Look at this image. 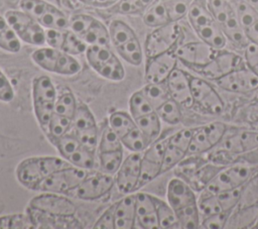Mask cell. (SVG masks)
<instances>
[{
	"instance_id": "cell-41",
	"label": "cell",
	"mask_w": 258,
	"mask_h": 229,
	"mask_svg": "<svg viewBox=\"0 0 258 229\" xmlns=\"http://www.w3.org/2000/svg\"><path fill=\"white\" fill-rule=\"evenodd\" d=\"M72 122L73 119L53 112L48 124V128L45 132L47 137H59L64 135L70 131V129H72Z\"/></svg>"
},
{
	"instance_id": "cell-34",
	"label": "cell",
	"mask_w": 258,
	"mask_h": 229,
	"mask_svg": "<svg viewBox=\"0 0 258 229\" xmlns=\"http://www.w3.org/2000/svg\"><path fill=\"white\" fill-rule=\"evenodd\" d=\"M178 224L183 229H196L201 225V214L198 208V203L185 206L175 211Z\"/></svg>"
},
{
	"instance_id": "cell-37",
	"label": "cell",
	"mask_w": 258,
	"mask_h": 229,
	"mask_svg": "<svg viewBox=\"0 0 258 229\" xmlns=\"http://www.w3.org/2000/svg\"><path fill=\"white\" fill-rule=\"evenodd\" d=\"M155 112L159 118L167 124L176 125L181 121L180 105L171 98L166 100L160 107L155 110Z\"/></svg>"
},
{
	"instance_id": "cell-40",
	"label": "cell",
	"mask_w": 258,
	"mask_h": 229,
	"mask_svg": "<svg viewBox=\"0 0 258 229\" xmlns=\"http://www.w3.org/2000/svg\"><path fill=\"white\" fill-rule=\"evenodd\" d=\"M31 229L36 225L31 216L24 214L7 215L0 217V229Z\"/></svg>"
},
{
	"instance_id": "cell-25",
	"label": "cell",
	"mask_w": 258,
	"mask_h": 229,
	"mask_svg": "<svg viewBox=\"0 0 258 229\" xmlns=\"http://www.w3.org/2000/svg\"><path fill=\"white\" fill-rule=\"evenodd\" d=\"M166 198L168 204L174 211L198 203L192 189L184 181L178 178H173L169 181L167 185Z\"/></svg>"
},
{
	"instance_id": "cell-6",
	"label": "cell",
	"mask_w": 258,
	"mask_h": 229,
	"mask_svg": "<svg viewBox=\"0 0 258 229\" xmlns=\"http://www.w3.org/2000/svg\"><path fill=\"white\" fill-rule=\"evenodd\" d=\"M85 55L91 68L101 77L111 81L124 79L125 70L109 45H88Z\"/></svg>"
},
{
	"instance_id": "cell-33",
	"label": "cell",
	"mask_w": 258,
	"mask_h": 229,
	"mask_svg": "<svg viewBox=\"0 0 258 229\" xmlns=\"http://www.w3.org/2000/svg\"><path fill=\"white\" fill-rule=\"evenodd\" d=\"M121 142L132 152H143L152 143L137 125L121 138Z\"/></svg>"
},
{
	"instance_id": "cell-4",
	"label": "cell",
	"mask_w": 258,
	"mask_h": 229,
	"mask_svg": "<svg viewBox=\"0 0 258 229\" xmlns=\"http://www.w3.org/2000/svg\"><path fill=\"white\" fill-rule=\"evenodd\" d=\"M31 59L44 71L63 76H74L82 69L81 63L74 55L50 46L34 50Z\"/></svg>"
},
{
	"instance_id": "cell-10",
	"label": "cell",
	"mask_w": 258,
	"mask_h": 229,
	"mask_svg": "<svg viewBox=\"0 0 258 229\" xmlns=\"http://www.w3.org/2000/svg\"><path fill=\"white\" fill-rule=\"evenodd\" d=\"M87 177L88 173L86 169L71 165L49 175L36 186L34 191L68 193L69 191L76 190Z\"/></svg>"
},
{
	"instance_id": "cell-31",
	"label": "cell",
	"mask_w": 258,
	"mask_h": 229,
	"mask_svg": "<svg viewBox=\"0 0 258 229\" xmlns=\"http://www.w3.org/2000/svg\"><path fill=\"white\" fill-rule=\"evenodd\" d=\"M137 127L145 134V136L151 141H155V139L159 136L161 131V123L160 118L155 111L141 116L137 119H134Z\"/></svg>"
},
{
	"instance_id": "cell-28",
	"label": "cell",
	"mask_w": 258,
	"mask_h": 229,
	"mask_svg": "<svg viewBox=\"0 0 258 229\" xmlns=\"http://www.w3.org/2000/svg\"><path fill=\"white\" fill-rule=\"evenodd\" d=\"M143 22L149 27H159L165 25L170 21L166 7L162 0H157L147 7L143 14Z\"/></svg>"
},
{
	"instance_id": "cell-47",
	"label": "cell",
	"mask_w": 258,
	"mask_h": 229,
	"mask_svg": "<svg viewBox=\"0 0 258 229\" xmlns=\"http://www.w3.org/2000/svg\"><path fill=\"white\" fill-rule=\"evenodd\" d=\"M77 107L78 104L75 96L72 93H64L55 101L54 113L73 119L76 114Z\"/></svg>"
},
{
	"instance_id": "cell-13",
	"label": "cell",
	"mask_w": 258,
	"mask_h": 229,
	"mask_svg": "<svg viewBox=\"0 0 258 229\" xmlns=\"http://www.w3.org/2000/svg\"><path fill=\"white\" fill-rule=\"evenodd\" d=\"M226 132L227 126L223 122H211L195 128L187 154H199L209 151L223 140Z\"/></svg>"
},
{
	"instance_id": "cell-23",
	"label": "cell",
	"mask_w": 258,
	"mask_h": 229,
	"mask_svg": "<svg viewBox=\"0 0 258 229\" xmlns=\"http://www.w3.org/2000/svg\"><path fill=\"white\" fill-rule=\"evenodd\" d=\"M166 87L171 99L180 106L189 108L194 105L190 89V77L179 69H174L166 80Z\"/></svg>"
},
{
	"instance_id": "cell-35",
	"label": "cell",
	"mask_w": 258,
	"mask_h": 229,
	"mask_svg": "<svg viewBox=\"0 0 258 229\" xmlns=\"http://www.w3.org/2000/svg\"><path fill=\"white\" fill-rule=\"evenodd\" d=\"M161 84H154V83H147L142 89L141 92L147 98V100L151 103L154 110L160 107L166 100L170 98L166 85Z\"/></svg>"
},
{
	"instance_id": "cell-22",
	"label": "cell",
	"mask_w": 258,
	"mask_h": 229,
	"mask_svg": "<svg viewBox=\"0 0 258 229\" xmlns=\"http://www.w3.org/2000/svg\"><path fill=\"white\" fill-rule=\"evenodd\" d=\"M115 181L112 175L96 174L87 177L76 189V195L79 199L93 201L102 198L110 192Z\"/></svg>"
},
{
	"instance_id": "cell-56",
	"label": "cell",
	"mask_w": 258,
	"mask_h": 229,
	"mask_svg": "<svg viewBox=\"0 0 258 229\" xmlns=\"http://www.w3.org/2000/svg\"><path fill=\"white\" fill-rule=\"evenodd\" d=\"M116 6L117 11L123 14H134L143 9L139 0H119Z\"/></svg>"
},
{
	"instance_id": "cell-29",
	"label": "cell",
	"mask_w": 258,
	"mask_h": 229,
	"mask_svg": "<svg viewBox=\"0 0 258 229\" xmlns=\"http://www.w3.org/2000/svg\"><path fill=\"white\" fill-rule=\"evenodd\" d=\"M152 198L156 208L159 228H162V229L177 228V227L180 228L177 217H176V213L173 210V208L168 204V202H165L155 196H152Z\"/></svg>"
},
{
	"instance_id": "cell-55",
	"label": "cell",
	"mask_w": 258,
	"mask_h": 229,
	"mask_svg": "<svg viewBox=\"0 0 258 229\" xmlns=\"http://www.w3.org/2000/svg\"><path fill=\"white\" fill-rule=\"evenodd\" d=\"M115 204L108 208L94 225L96 229H115Z\"/></svg>"
},
{
	"instance_id": "cell-54",
	"label": "cell",
	"mask_w": 258,
	"mask_h": 229,
	"mask_svg": "<svg viewBox=\"0 0 258 229\" xmlns=\"http://www.w3.org/2000/svg\"><path fill=\"white\" fill-rule=\"evenodd\" d=\"M244 58L247 68L258 76V45L249 42L244 48Z\"/></svg>"
},
{
	"instance_id": "cell-43",
	"label": "cell",
	"mask_w": 258,
	"mask_h": 229,
	"mask_svg": "<svg viewBox=\"0 0 258 229\" xmlns=\"http://www.w3.org/2000/svg\"><path fill=\"white\" fill-rule=\"evenodd\" d=\"M121 138L116 134V132L111 128V126H106L102 131L100 140L98 142L99 152H107L123 149Z\"/></svg>"
},
{
	"instance_id": "cell-8",
	"label": "cell",
	"mask_w": 258,
	"mask_h": 229,
	"mask_svg": "<svg viewBox=\"0 0 258 229\" xmlns=\"http://www.w3.org/2000/svg\"><path fill=\"white\" fill-rule=\"evenodd\" d=\"M4 17L20 40L32 45H43L45 43L44 27L23 10H8Z\"/></svg>"
},
{
	"instance_id": "cell-15",
	"label": "cell",
	"mask_w": 258,
	"mask_h": 229,
	"mask_svg": "<svg viewBox=\"0 0 258 229\" xmlns=\"http://www.w3.org/2000/svg\"><path fill=\"white\" fill-rule=\"evenodd\" d=\"M165 145L166 139L153 141L142 153L141 173L138 189L148 184L161 174Z\"/></svg>"
},
{
	"instance_id": "cell-46",
	"label": "cell",
	"mask_w": 258,
	"mask_h": 229,
	"mask_svg": "<svg viewBox=\"0 0 258 229\" xmlns=\"http://www.w3.org/2000/svg\"><path fill=\"white\" fill-rule=\"evenodd\" d=\"M87 47H88V44L81 37H79L76 33H74L69 28L67 29L64 39L60 48L61 50L72 55H77V54L85 53Z\"/></svg>"
},
{
	"instance_id": "cell-12",
	"label": "cell",
	"mask_w": 258,
	"mask_h": 229,
	"mask_svg": "<svg viewBox=\"0 0 258 229\" xmlns=\"http://www.w3.org/2000/svg\"><path fill=\"white\" fill-rule=\"evenodd\" d=\"M73 133L86 147L94 150L98 145V128L95 117L89 107L85 104H78L76 114L72 122Z\"/></svg>"
},
{
	"instance_id": "cell-52",
	"label": "cell",
	"mask_w": 258,
	"mask_h": 229,
	"mask_svg": "<svg viewBox=\"0 0 258 229\" xmlns=\"http://www.w3.org/2000/svg\"><path fill=\"white\" fill-rule=\"evenodd\" d=\"M194 135V129L191 128H183L171 135L169 138H167V141L182 150H184L186 153L188 151V147Z\"/></svg>"
},
{
	"instance_id": "cell-9",
	"label": "cell",
	"mask_w": 258,
	"mask_h": 229,
	"mask_svg": "<svg viewBox=\"0 0 258 229\" xmlns=\"http://www.w3.org/2000/svg\"><path fill=\"white\" fill-rule=\"evenodd\" d=\"M69 29L81 37L88 45H109V29L100 20L87 14H78L69 21Z\"/></svg>"
},
{
	"instance_id": "cell-17",
	"label": "cell",
	"mask_w": 258,
	"mask_h": 229,
	"mask_svg": "<svg viewBox=\"0 0 258 229\" xmlns=\"http://www.w3.org/2000/svg\"><path fill=\"white\" fill-rule=\"evenodd\" d=\"M142 152H132L121 163L117 170L116 184L120 193L130 194L138 190L141 173Z\"/></svg>"
},
{
	"instance_id": "cell-42",
	"label": "cell",
	"mask_w": 258,
	"mask_h": 229,
	"mask_svg": "<svg viewBox=\"0 0 258 229\" xmlns=\"http://www.w3.org/2000/svg\"><path fill=\"white\" fill-rule=\"evenodd\" d=\"M67 160L74 166H78L84 169H91L95 166L94 150L86 147L85 145H82Z\"/></svg>"
},
{
	"instance_id": "cell-57",
	"label": "cell",
	"mask_w": 258,
	"mask_h": 229,
	"mask_svg": "<svg viewBox=\"0 0 258 229\" xmlns=\"http://www.w3.org/2000/svg\"><path fill=\"white\" fill-rule=\"evenodd\" d=\"M14 98L13 88L7 77L0 70V101L10 102Z\"/></svg>"
},
{
	"instance_id": "cell-19",
	"label": "cell",
	"mask_w": 258,
	"mask_h": 229,
	"mask_svg": "<svg viewBox=\"0 0 258 229\" xmlns=\"http://www.w3.org/2000/svg\"><path fill=\"white\" fill-rule=\"evenodd\" d=\"M218 50L204 41L188 42L176 48L175 55L184 66L197 70L207 65Z\"/></svg>"
},
{
	"instance_id": "cell-20",
	"label": "cell",
	"mask_w": 258,
	"mask_h": 229,
	"mask_svg": "<svg viewBox=\"0 0 258 229\" xmlns=\"http://www.w3.org/2000/svg\"><path fill=\"white\" fill-rule=\"evenodd\" d=\"M29 207L55 216H74L77 211L76 205L71 200L49 192L34 197Z\"/></svg>"
},
{
	"instance_id": "cell-64",
	"label": "cell",
	"mask_w": 258,
	"mask_h": 229,
	"mask_svg": "<svg viewBox=\"0 0 258 229\" xmlns=\"http://www.w3.org/2000/svg\"><path fill=\"white\" fill-rule=\"evenodd\" d=\"M227 1H231V0H227Z\"/></svg>"
},
{
	"instance_id": "cell-53",
	"label": "cell",
	"mask_w": 258,
	"mask_h": 229,
	"mask_svg": "<svg viewBox=\"0 0 258 229\" xmlns=\"http://www.w3.org/2000/svg\"><path fill=\"white\" fill-rule=\"evenodd\" d=\"M67 29L45 28V43L53 48H61Z\"/></svg>"
},
{
	"instance_id": "cell-38",
	"label": "cell",
	"mask_w": 258,
	"mask_h": 229,
	"mask_svg": "<svg viewBox=\"0 0 258 229\" xmlns=\"http://www.w3.org/2000/svg\"><path fill=\"white\" fill-rule=\"evenodd\" d=\"M123 161V149L99 152V164L103 173L114 175L119 169Z\"/></svg>"
},
{
	"instance_id": "cell-3",
	"label": "cell",
	"mask_w": 258,
	"mask_h": 229,
	"mask_svg": "<svg viewBox=\"0 0 258 229\" xmlns=\"http://www.w3.org/2000/svg\"><path fill=\"white\" fill-rule=\"evenodd\" d=\"M110 41L118 54L132 66H140L143 51L134 30L122 20H113L109 25Z\"/></svg>"
},
{
	"instance_id": "cell-1",
	"label": "cell",
	"mask_w": 258,
	"mask_h": 229,
	"mask_svg": "<svg viewBox=\"0 0 258 229\" xmlns=\"http://www.w3.org/2000/svg\"><path fill=\"white\" fill-rule=\"evenodd\" d=\"M188 21L202 41L208 43L216 50L223 49L227 38L211 13L208 0H192L187 12Z\"/></svg>"
},
{
	"instance_id": "cell-44",
	"label": "cell",
	"mask_w": 258,
	"mask_h": 229,
	"mask_svg": "<svg viewBox=\"0 0 258 229\" xmlns=\"http://www.w3.org/2000/svg\"><path fill=\"white\" fill-rule=\"evenodd\" d=\"M187 155V153L182 150L181 148L169 143L166 139V145L165 150L163 154V162H162V168L161 174L168 171L172 167H174L177 163H179L184 157Z\"/></svg>"
},
{
	"instance_id": "cell-45",
	"label": "cell",
	"mask_w": 258,
	"mask_h": 229,
	"mask_svg": "<svg viewBox=\"0 0 258 229\" xmlns=\"http://www.w3.org/2000/svg\"><path fill=\"white\" fill-rule=\"evenodd\" d=\"M226 170L229 174L235 188L243 187V185H245L252 178L254 173V168L252 166L242 163H237L226 167Z\"/></svg>"
},
{
	"instance_id": "cell-39",
	"label": "cell",
	"mask_w": 258,
	"mask_h": 229,
	"mask_svg": "<svg viewBox=\"0 0 258 229\" xmlns=\"http://www.w3.org/2000/svg\"><path fill=\"white\" fill-rule=\"evenodd\" d=\"M129 109L133 119H137L141 116L147 115L154 110L151 103L147 100L141 90L133 93L129 100Z\"/></svg>"
},
{
	"instance_id": "cell-60",
	"label": "cell",
	"mask_w": 258,
	"mask_h": 229,
	"mask_svg": "<svg viewBox=\"0 0 258 229\" xmlns=\"http://www.w3.org/2000/svg\"><path fill=\"white\" fill-rule=\"evenodd\" d=\"M139 1H140L143 8H147L148 6H150L151 4H153L157 0H139Z\"/></svg>"
},
{
	"instance_id": "cell-59",
	"label": "cell",
	"mask_w": 258,
	"mask_h": 229,
	"mask_svg": "<svg viewBox=\"0 0 258 229\" xmlns=\"http://www.w3.org/2000/svg\"><path fill=\"white\" fill-rule=\"evenodd\" d=\"M118 1L119 0H96L94 6H97V7H109V6L117 4Z\"/></svg>"
},
{
	"instance_id": "cell-27",
	"label": "cell",
	"mask_w": 258,
	"mask_h": 229,
	"mask_svg": "<svg viewBox=\"0 0 258 229\" xmlns=\"http://www.w3.org/2000/svg\"><path fill=\"white\" fill-rule=\"evenodd\" d=\"M135 194L128 195L115 203V229H132L136 221Z\"/></svg>"
},
{
	"instance_id": "cell-51",
	"label": "cell",
	"mask_w": 258,
	"mask_h": 229,
	"mask_svg": "<svg viewBox=\"0 0 258 229\" xmlns=\"http://www.w3.org/2000/svg\"><path fill=\"white\" fill-rule=\"evenodd\" d=\"M232 211H221L212 216L203 218L201 225L206 229H222L228 224Z\"/></svg>"
},
{
	"instance_id": "cell-61",
	"label": "cell",
	"mask_w": 258,
	"mask_h": 229,
	"mask_svg": "<svg viewBox=\"0 0 258 229\" xmlns=\"http://www.w3.org/2000/svg\"><path fill=\"white\" fill-rule=\"evenodd\" d=\"M245 1L258 9V0H245Z\"/></svg>"
},
{
	"instance_id": "cell-32",
	"label": "cell",
	"mask_w": 258,
	"mask_h": 229,
	"mask_svg": "<svg viewBox=\"0 0 258 229\" xmlns=\"http://www.w3.org/2000/svg\"><path fill=\"white\" fill-rule=\"evenodd\" d=\"M48 139L66 160L83 145L73 132H68L59 137H48Z\"/></svg>"
},
{
	"instance_id": "cell-7",
	"label": "cell",
	"mask_w": 258,
	"mask_h": 229,
	"mask_svg": "<svg viewBox=\"0 0 258 229\" xmlns=\"http://www.w3.org/2000/svg\"><path fill=\"white\" fill-rule=\"evenodd\" d=\"M21 10L32 16L44 28L68 29V17L58 8L43 0H21Z\"/></svg>"
},
{
	"instance_id": "cell-24",
	"label": "cell",
	"mask_w": 258,
	"mask_h": 229,
	"mask_svg": "<svg viewBox=\"0 0 258 229\" xmlns=\"http://www.w3.org/2000/svg\"><path fill=\"white\" fill-rule=\"evenodd\" d=\"M223 148L231 153H245L258 148V131L237 129L222 140Z\"/></svg>"
},
{
	"instance_id": "cell-26",
	"label": "cell",
	"mask_w": 258,
	"mask_h": 229,
	"mask_svg": "<svg viewBox=\"0 0 258 229\" xmlns=\"http://www.w3.org/2000/svg\"><path fill=\"white\" fill-rule=\"evenodd\" d=\"M135 198L136 221L139 226L144 229L159 228L156 208L152 195L139 192L135 194Z\"/></svg>"
},
{
	"instance_id": "cell-49",
	"label": "cell",
	"mask_w": 258,
	"mask_h": 229,
	"mask_svg": "<svg viewBox=\"0 0 258 229\" xmlns=\"http://www.w3.org/2000/svg\"><path fill=\"white\" fill-rule=\"evenodd\" d=\"M166 7L171 22H176L187 15L189 1L188 0H162Z\"/></svg>"
},
{
	"instance_id": "cell-63",
	"label": "cell",
	"mask_w": 258,
	"mask_h": 229,
	"mask_svg": "<svg viewBox=\"0 0 258 229\" xmlns=\"http://www.w3.org/2000/svg\"><path fill=\"white\" fill-rule=\"evenodd\" d=\"M255 227H257V228H258V218H257V220H256V223H255Z\"/></svg>"
},
{
	"instance_id": "cell-62",
	"label": "cell",
	"mask_w": 258,
	"mask_h": 229,
	"mask_svg": "<svg viewBox=\"0 0 258 229\" xmlns=\"http://www.w3.org/2000/svg\"><path fill=\"white\" fill-rule=\"evenodd\" d=\"M79 1H81L85 4H89V5H94L96 2V0H79Z\"/></svg>"
},
{
	"instance_id": "cell-16",
	"label": "cell",
	"mask_w": 258,
	"mask_h": 229,
	"mask_svg": "<svg viewBox=\"0 0 258 229\" xmlns=\"http://www.w3.org/2000/svg\"><path fill=\"white\" fill-rule=\"evenodd\" d=\"M218 87L232 93H249L258 89V76L249 68H238L215 80Z\"/></svg>"
},
{
	"instance_id": "cell-50",
	"label": "cell",
	"mask_w": 258,
	"mask_h": 229,
	"mask_svg": "<svg viewBox=\"0 0 258 229\" xmlns=\"http://www.w3.org/2000/svg\"><path fill=\"white\" fill-rule=\"evenodd\" d=\"M242 195V187L234 188L225 192H222L217 196L218 201L224 211H233V209L240 203Z\"/></svg>"
},
{
	"instance_id": "cell-5",
	"label": "cell",
	"mask_w": 258,
	"mask_h": 229,
	"mask_svg": "<svg viewBox=\"0 0 258 229\" xmlns=\"http://www.w3.org/2000/svg\"><path fill=\"white\" fill-rule=\"evenodd\" d=\"M32 99L35 117L41 129L46 132L56 101L54 85L47 76H40L33 80Z\"/></svg>"
},
{
	"instance_id": "cell-18",
	"label": "cell",
	"mask_w": 258,
	"mask_h": 229,
	"mask_svg": "<svg viewBox=\"0 0 258 229\" xmlns=\"http://www.w3.org/2000/svg\"><path fill=\"white\" fill-rule=\"evenodd\" d=\"M243 60L235 52L227 50H218L215 56L204 67H201L196 72L213 81L225 76L226 74L241 68Z\"/></svg>"
},
{
	"instance_id": "cell-58",
	"label": "cell",
	"mask_w": 258,
	"mask_h": 229,
	"mask_svg": "<svg viewBox=\"0 0 258 229\" xmlns=\"http://www.w3.org/2000/svg\"><path fill=\"white\" fill-rule=\"evenodd\" d=\"M244 31L249 42L258 45V20L251 26L246 28Z\"/></svg>"
},
{
	"instance_id": "cell-48",
	"label": "cell",
	"mask_w": 258,
	"mask_h": 229,
	"mask_svg": "<svg viewBox=\"0 0 258 229\" xmlns=\"http://www.w3.org/2000/svg\"><path fill=\"white\" fill-rule=\"evenodd\" d=\"M198 208L202 216V219L217 214L221 211H224L221 208L217 196L207 193H205L204 196L201 197V199L198 201Z\"/></svg>"
},
{
	"instance_id": "cell-36",
	"label": "cell",
	"mask_w": 258,
	"mask_h": 229,
	"mask_svg": "<svg viewBox=\"0 0 258 229\" xmlns=\"http://www.w3.org/2000/svg\"><path fill=\"white\" fill-rule=\"evenodd\" d=\"M109 125L120 138L126 135L131 129L136 127V123L133 117L123 111L112 113L109 117Z\"/></svg>"
},
{
	"instance_id": "cell-2",
	"label": "cell",
	"mask_w": 258,
	"mask_h": 229,
	"mask_svg": "<svg viewBox=\"0 0 258 229\" xmlns=\"http://www.w3.org/2000/svg\"><path fill=\"white\" fill-rule=\"evenodd\" d=\"M72 164L64 158L55 156H35L23 159L17 166V180L24 187L35 190L52 173L71 166Z\"/></svg>"
},
{
	"instance_id": "cell-30",
	"label": "cell",
	"mask_w": 258,
	"mask_h": 229,
	"mask_svg": "<svg viewBox=\"0 0 258 229\" xmlns=\"http://www.w3.org/2000/svg\"><path fill=\"white\" fill-rule=\"evenodd\" d=\"M0 48L9 52H18L21 48L20 39L6 20L0 16Z\"/></svg>"
},
{
	"instance_id": "cell-11",
	"label": "cell",
	"mask_w": 258,
	"mask_h": 229,
	"mask_svg": "<svg viewBox=\"0 0 258 229\" xmlns=\"http://www.w3.org/2000/svg\"><path fill=\"white\" fill-rule=\"evenodd\" d=\"M180 33V27L176 22H169L156 27L147 35L145 40V54L147 59L171 50L177 42Z\"/></svg>"
},
{
	"instance_id": "cell-14",
	"label": "cell",
	"mask_w": 258,
	"mask_h": 229,
	"mask_svg": "<svg viewBox=\"0 0 258 229\" xmlns=\"http://www.w3.org/2000/svg\"><path fill=\"white\" fill-rule=\"evenodd\" d=\"M190 89L194 103L210 114L224 111V102L215 88L206 80L190 77Z\"/></svg>"
},
{
	"instance_id": "cell-21",
	"label": "cell",
	"mask_w": 258,
	"mask_h": 229,
	"mask_svg": "<svg viewBox=\"0 0 258 229\" xmlns=\"http://www.w3.org/2000/svg\"><path fill=\"white\" fill-rule=\"evenodd\" d=\"M177 58L175 52L169 50L148 59L145 68V80L147 83H165L171 72L175 69Z\"/></svg>"
}]
</instances>
